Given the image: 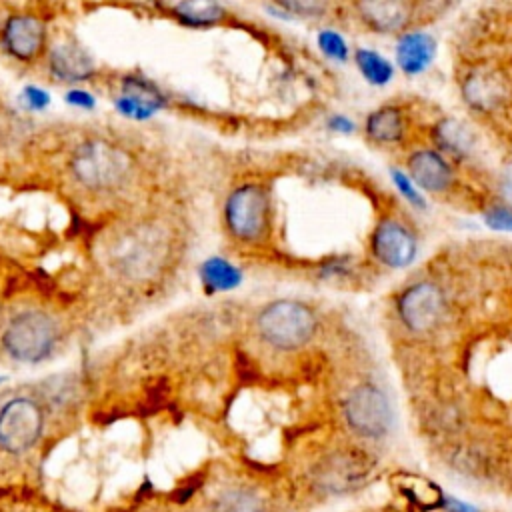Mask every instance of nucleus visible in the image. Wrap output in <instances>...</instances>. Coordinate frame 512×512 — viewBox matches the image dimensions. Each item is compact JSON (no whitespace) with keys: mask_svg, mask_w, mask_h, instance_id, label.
I'll return each instance as SVG.
<instances>
[{"mask_svg":"<svg viewBox=\"0 0 512 512\" xmlns=\"http://www.w3.org/2000/svg\"><path fill=\"white\" fill-rule=\"evenodd\" d=\"M436 44L426 32L404 34L396 46V60L406 74L424 72L434 60Z\"/></svg>","mask_w":512,"mask_h":512,"instance_id":"nucleus-14","label":"nucleus"},{"mask_svg":"<svg viewBox=\"0 0 512 512\" xmlns=\"http://www.w3.org/2000/svg\"><path fill=\"white\" fill-rule=\"evenodd\" d=\"M54 340V322L42 312H22L14 316L2 338L6 352L20 362H38L46 358Z\"/></svg>","mask_w":512,"mask_h":512,"instance_id":"nucleus-3","label":"nucleus"},{"mask_svg":"<svg viewBox=\"0 0 512 512\" xmlns=\"http://www.w3.org/2000/svg\"><path fill=\"white\" fill-rule=\"evenodd\" d=\"M174 16L192 28H204L218 24L224 18V8L216 0H178Z\"/></svg>","mask_w":512,"mask_h":512,"instance_id":"nucleus-15","label":"nucleus"},{"mask_svg":"<svg viewBox=\"0 0 512 512\" xmlns=\"http://www.w3.org/2000/svg\"><path fill=\"white\" fill-rule=\"evenodd\" d=\"M158 248H154V242L150 236L138 232L126 242V248H120V260L126 270L142 272L150 270V264L156 260Z\"/></svg>","mask_w":512,"mask_h":512,"instance_id":"nucleus-18","label":"nucleus"},{"mask_svg":"<svg viewBox=\"0 0 512 512\" xmlns=\"http://www.w3.org/2000/svg\"><path fill=\"white\" fill-rule=\"evenodd\" d=\"M504 188H506V194L512 198V168H510V172L504 178Z\"/></svg>","mask_w":512,"mask_h":512,"instance_id":"nucleus-30","label":"nucleus"},{"mask_svg":"<svg viewBox=\"0 0 512 512\" xmlns=\"http://www.w3.org/2000/svg\"><path fill=\"white\" fill-rule=\"evenodd\" d=\"M404 120L398 108L384 106L374 110L366 120V134L374 142H396L402 138Z\"/></svg>","mask_w":512,"mask_h":512,"instance_id":"nucleus-16","label":"nucleus"},{"mask_svg":"<svg viewBox=\"0 0 512 512\" xmlns=\"http://www.w3.org/2000/svg\"><path fill=\"white\" fill-rule=\"evenodd\" d=\"M348 426L366 438H382L392 426V408L384 392L372 384H360L344 404Z\"/></svg>","mask_w":512,"mask_h":512,"instance_id":"nucleus-4","label":"nucleus"},{"mask_svg":"<svg viewBox=\"0 0 512 512\" xmlns=\"http://www.w3.org/2000/svg\"><path fill=\"white\" fill-rule=\"evenodd\" d=\"M436 136L440 140V144L452 152H464L470 148L472 144V136L466 130V126H462L456 120H444L442 124H438L436 128Z\"/></svg>","mask_w":512,"mask_h":512,"instance_id":"nucleus-21","label":"nucleus"},{"mask_svg":"<svg viewBox=\"0 0 512 512\" xmlns=\"http://www.w3.org/2000/svg\"><path fill=\"white\" fill-rule=\"evenodd\" d=\"M66 102L70 106H76V108H82V110H92L94 108V96L86 90H80V88L66 92Z\"/></svg>","mask_w":512,"mask_h":512,"instance_id":"nucleus-28","label":"nucleus"},{"mask_svg":"<svg viewBox=\"0 0 512 512\" xmlns=\"http://www.w3.org/2000/svg\"><path fill=\"white\" fill-rule=\"evenodd\" d=\"M276 4L296 16H320L326 10L328 0H276Z\"/></svg>","mask_w":512,"mask_h":512,"instance_id":"nucleus-24","label":"nucleus"},{"mask_svg":"<svg viewBox=\"0 0 512 512\" xmlns=\"http://www.w3.org/2000/svg\"><path fill=\"white\" fill-rule=\"evenodd\" d=\"M258 330L266 342L276 348L292 350L306 344L314 330V312L296 300H276L258 316Z\"/></svg>","mask_w":512,"mask_h":512,"instance_id":"nucleus-2","label":"nucleus"},{"mask_svg":"<svg viewBox=\"0 0 512 512\" xmlns=\"http://www.w3.org/2000/svg\"><path fill=\"white\" fill-rule=\"evenodd\" d=\"M42 432V412L30 398H14L0 410V446L6 452L28 450Z\"/></svg>","mask_w":512,"mask_h":512,"instance_id":"nucleus-5","label":"nucleus"},{"mask_svg":"<svg viewBox=\"0 0 512 512\" xmlns=\"http://www.w3.org/2000/svg\"><path fill=\"white\" fill-rule=\"evenodd\" d=\"M202 276H204V280H206L212 288H220V290L232 288V286H236L238 280H240V272H238L232 264H228L226 260H222V258H212V260L204 262V266H202Z\"/></svg>","mask_w":512,"mask_h":512,"instance_id":"nucleus-20","label":"nucleus"},{"mask_svg":"<svg viewBox=\"0 0 512 512\" xmlns=\"http://www.w3.org/2000/svg\"><path fill=\"white\" fill-rule=\"evenodd\" d=\"M318 46L332 60L342 62L348 58V46H346L344 38L334 30H322L318 34Z\"/></svg>","mask_w":512,"mask_h":512,"instance_id":"nucleus-23","label":"nucleus"},{"mask_svg":"<svg viewBox=\"0 0 512 512\" xmlns=\"http://www.w3.org/2000/svg\"><path fill=\"white\" fill-rule=\"evenodd\" d=\"M212 512H260V500L252 492L232 490L214 504Z\"/></svg>","mask_w":512,"mask_h":512,"instance_id":"nucleus-22","label":"nucleus"},{"mask_svg":"<svg viewBox=\"0 0 512 512\" xmlns=\"http://www.w3.org/2000/svg\"><path fill=\"white\" fill-rule=\"evenodd\" d=\"M358 10L362 20L376 32H396L410 18L408 0H360Z\"/></svg>","mask_w":512,"mask_h":512,"instance_id":"nucleus-12","label":"nucleus"},{"mask_svg":"<svg viewBox=\"0 0 512 512\" xmlns=\"http://www.w3.org/2000/svg\"><path fill=\"white\" fill-rule=\"evenodd\" d=\"M328 126L332 130H338V132H352L354 130V124L346 116H334Z\"/></svg>","mask_w":512,"mask_h":512,"instance_id":"nucleus-29","label":"nucleus"},{"mask_svg":"<svg viewBox=\"0 0 512 512\" xmlns=\"http://www.w3.org/2000/svg\"><path fill=\"white\" fill-rule=\"evenodd\" d=\"M268 196L258 184L236 188L226 202V222L234 236L242 240L258 238L266 228Z\"/></svg>","mask_w":512,"mask_h":512,"instance_id":"nucleus-6","label":"nucleus"},{"mask_svg":"<svg viewBox=\"0 0 512 512\" xmlns=\"http://www.w3.org/2000/svg\"><path fill=\"white\" fill-rule=\"evenodd\" d=\"M444 314V294L432 282L412 284L398 298V316L412 332L432 330Z\"/></svg>","mask_w":512,"mask_h":512,"instance_id":"nucleus-7","label":"nucleus"},{"mask_svg":"<svg viewBox=\"0 0 512 512\" xmlns=\"http://www.w3.org/2000/svg\"><path fill=\"white\" fill-rule=\"evenodd\" d=\"M44 38H46L44 22L30 14L10 16L2 30V40L6 50L22 62L34 60L40 54L44 46Z\"/></svg>","mask_w":512,"mask_h":512,"instance_id":"nucleus-8","label":"nucleus"},{"mask_svg":"<svg viewBox=\"0 0 512 512\" xmlns=\"http://www.w3.org/2000/svg\"><path fill=\"white\" fill-rule=\"evenodd\" d=\"M484 220L494 230L512 232V212L506 210V208H492L490 212H486Z\"/></svg>","mask_w":512,"mask_h":512,"instance_id":"nucleus-27","label":"nucleus"},{"mask_svg":"<svg viewBox=\"0 0 512 512\" xmlns=\"http://www.w3.org/2000/svg\"><path fill=\"white\" fill-rule=\"evenodd\" d=\"M356 66L360 70V74L366 78V82L374 84V86H382L386 82H390L392 78V64L382 58L380 54L372 52V50H356L354 54Z\"/></svg>","mask_w":512,"mask_h":512,"instance_id":"nucleus-19","label":"nucleus"},{"mask_svg":"<svg viewBox=\"0 0 512 512\" xmlns=\"http://www.w3.org/2000/svg\"><path fill=\"white\" fill-rule=\"evenodd\" d=\"M164 106V96L156 84L142 76H126L122 82V96L116 98V110L128 118H150Z\"/></svg>","mask_w":512,"mask_h":512,"instance_id":"nucleus-10","label":"nucleus"},{"mask_svg":"<svg viewBox=\"0 0 512 512\" xmlns=\"http://www.w3.org/2000/svg\"><path fill=\"white\" fill-rule=\"evenodd\" d=\"M408 170L412 182L428 192H442L450 184V168L432 150H418L408 160Z\"/></svg>","mask_w":512,"mask_h":512,"instance_id":"nucleus-13","label":"nucleus"},{"mask_svg":"<svg viewBox=\"0 0 512 512\" xmlns=\"http://www.w3.org/2000/svg\"><path fill=\"white\" fill-rule=\"evenodd\" d=\"M464 94H466L468 102L476 108H482V110L494 108L500 102V98L504 96L502 80H498L496 76L478 72L468 78V82L464 86Z\"/></svg>","mask_w":512,"mask_h":512,"instance_id":"nucleus-17","label":"nucleus"},{"mask_svg":"<svg viewBox=\"0 0 512 512\" xmlns=\"http://www.w3.org/2000/svg\"><path fill=\"white\" fill-rule=\"evenodd\" d=\"M70 168L74 178L86 188L110 190L126 180L130 156L108 140H88L72 154Z\"/></svg>","mask_w":512,"mask_h":512,"instance_id":"nucleus-1","label":"nucleus"},{"mask_svg":"<svg viewBox=\"0 0 512 512\" xmlns=\"http://www.w3.org/2000/svg\"><path fill=\"white\" fill-rule=\"evenodd\" d=\"M372 248L376 258L390 268H404L416 256L414 236L394 220H384L378 224L372 236Z\"/></svg>","mask_w":512,"mask_h":512,"instance_id":"nucleus-9","label":"nucleus"},{"mask_svg":"<svg viewBox=\"0 0 512 512\" xmlns=\"http://www.w3.org/2000/svg\"><path fill=\"white\" fill-rule=\"evenodd\" d=\"M48 64H50V72L64 82L88 80L96 70L92 56L82 46L70 40L58 42L52 46Z\"/></svg>","mask_w":512,"mask_h":512,"instance_id":"nucleus-11","label":"nucleus"},{"mask_svg":"<svg viewBox=\"0 0 512 512\" xmlns=\"http://www.w3.org/2000/svg\"><path fill=\"white\" fill-rule=\"evenodd\" d=\"M22 102L26 104V108L30 110H44L50 102V96L44 88L38 86H26L22 92Z\"/></svg>","mask_w":512,"mask_h":512,"instance_id":"nucleus-26","label":"nucleus"},{"mask_svg":"<svg viewBox=\"0 0 512 512\" xmlns=\"http://www.w3.org/2000/svg\"><path fill=\"white\" fill-rule=\"evenodd\" d=\"M392 178H394V184H396V188L412 202V204H416V206H424V198L418 194V190L414 188V184H412V178L410 176H406V174H402V172H398V170H392Z\"/></svg>","mask_w":512,"mask_h":512,"instance_id":"nucleus-25","label":"nucleus"}]
</instances>
